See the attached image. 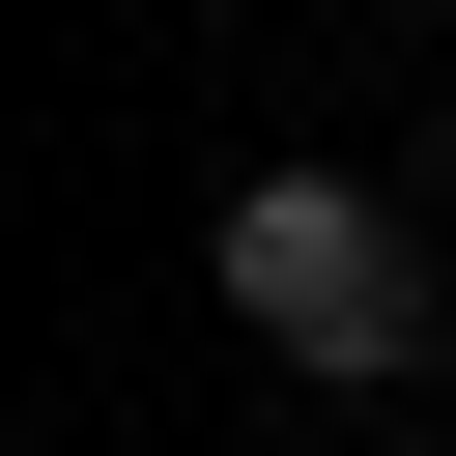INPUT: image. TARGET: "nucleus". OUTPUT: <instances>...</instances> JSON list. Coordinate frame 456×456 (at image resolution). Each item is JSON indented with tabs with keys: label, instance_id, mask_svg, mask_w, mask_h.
I'll use <instances>...</instances> for the list:
<instances>
[{
	"label": "nucleus",
	"instance_id": "1",
	"mask_svg": "<svg viewBox=\"0 0 456 456\" xmlns=\"http://www.w3.org/2000/svg\"><path fill=\"white\" fill-rule=\"evenodd\" d=\"M228 314H256L285 370H428V228H399L370 171H256V200H228Z\"/></svg>",
	"mask_w": 456,
	"mask_h": 456
}]
</instances>
